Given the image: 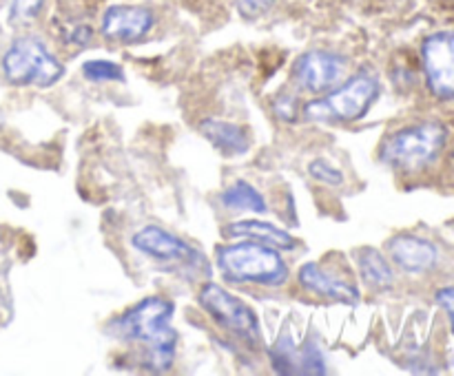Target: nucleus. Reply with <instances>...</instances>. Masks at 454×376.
I'll return each mask as SVG.
<instances>
[{
    "mask_svg": "<svg viewBox=\"0 0 454 376\" xmlns=\"http://www.w3.org/2000/svg\"><path fill=\"white\" fill-rule=\"evenodd\" d=\"M173 301L167 296H146L115 318L109 332L120 341L142 348V363L151 372H167L176 358L177 334L171 327Z\"/></svg>",
    "mask_w": 454,
    "mask_h": 376,
    "instance_id": "f257e3e1",
    "label": "nucleus"
},
{
    "mask_svg": "<svg viewBox=\"0 0 454 376\" xmlns=\"http://www.w3.org/2000/svg\"><path fill=\"white\" fill-rule=\"evenodd\" d=\"M217 268L226 281L238 286L279 288L288 281L291 270L278 248L244 239L217 250Z\"/></svg>",
    "mask_w": 454,
    "mask_h": 376,
    "instance_id": "f03ea898",
    "label": "nucleus"
},
{
    "mask_svg": "<svg viewBox=\"0 0 454 376\" xmlns=\"http://www.w3.org/2000/svg\"><path fill=\"white\" fill-rule=\"evenodd\" d=\"M448 128L437 119L408 124L390 133L380 149V159L399 173L424 171L446 149Z\"/></svg>",
    "mask_w": 454,
    "mask_h": 376,
    "instance_id": "7ed1b4c3",
    "label": "nucleus"
},
{
    "mask_svg": "<svg viewBox=\"0 0 454 376\" xmlns=\"http://www.w3.org/2000/svg\"><path fill=\"white\" fill-rule=\"evenodd\" d=\"M381 87L380 80L368 71H359V73L350 75L344 84L337 88L322 93V97L306 102L301 113L310 122H324V124H348L359 122L366 118L368 111L380 97Z\"/></svg>",
    "mask_w": 454,
    "mask_h": 376,
    "instance_id": "20e7f679",
    "label": "nucleus"
},
{
    "mask_svg": "<svg viewBox=\"0 0 454 376\" xmlns=\"http://www.w3.org/2000/svg\"><path fill=\"white\" fill-rule=\"evenodd\" d=\"M3 75L13 87H51L65 75L62 62L49 51L47 44L34 35L16 38L4 51Z\"/></svg>",
    "mask_w": 454,
    "mask_h": 376,
    "instance_id": "39448f33",
    "label": "nucleus"
},
{
    "mask_svg": "<svg viewBox=\"0 0 454 376\" xmlns=\"http://www.w3.org/2000/svg\"><path fill=\"white\" fill-rule=\"evenodd\" d=\"M200 303L207 310L208 317L222 327V330L231 332L238 336L239 341L248 345V348H260L262 343V330L257 314L253 312L251 305L244 303L229 290H224L217 283H207L200 292Z\"/></svg>",
    "mask_w": 454,
    "mask_h": 376,
    "instance_id": "423d86ee",
    "label": "nucleus"
},
{
    "mask_svg": "<svg viewBox=\"0 0 454 376\" xmlns=\"http://www.w3.org/2000/svg\"><path fill=\"white\" fill-rule=\"evenodd\" d=\"M426 84L439 100H454V29L430 34L421 44Z\"/></svg>",
    "mask_w": 454,
    "mask_h": 376,
    "instance_id": "0eeeda50",
    "label": "nucleus"
},
{
    "mask_svg": "<svg viewBox=\"0 0 454 376\" xmlns=\"http://www.w3.org/2000/svg\"><path fill=\"white\" fill-rule=\"evenodd\" d=\"M346 66H348V58L341 53L328 51V49H310L297 58L293 75L297 80V87L315 93V96H322L337 87Z\"/></svg>",
    "mask_w": 454,
    "mask_h": 376,
    "instance_id": "6e6552de",
    "label": "nucleus"
},
{
    "mask_svg": "<svg viewBox=\"0 0 454 376\" xmlns=\"http://www.w3.org/2000/svg\"><path fill=\"white\" fill-rule=\"evenodd\" d=\"M133 248L142 255L151 257L160 264H180V265H202V255L193 250V246L177 234L160 228V226H145L131 237Z\"/></svg>",
    "mask_w": 454,
    "mask_h": 376,
    "instance_id": "1a4fd4ad",
    "label": "nucleus"
},
{
    "mask_svg": "<svg viewBox=\"0 0 454 376\" xmlns=\"http://www.w3.org/2000/svg\"><path fill=\"white\" fill-rule=\"evenodd\" d=\"M155 25L151 9L137 4H114L102 16V35L114 42H137Z\"/></svg>",
    "mask_w": 454,
    "mask_h": 376,
    "instance_id": "9d476101",
    "label": "nucleus"
},
{
    "mask_svg": "<svg viewBox=\"0 0 454 376\" xmlns=\"http://www.w3.org/2000/svg\"><path fill=\"white\" fill-rule=\"evenodd\" d=\"M297 281L304 288L306 292L315 296H322V299L335 301V303L344 305H357L359 303V290L355 283L346 281L344 277H340L337 272H333L331 268L322 264H304L297 272Z\"/></svg>",
    "mask_w": 454,
    "mask_h": 376,
    "instance_id": "9b49d317",
    "label": "nucleus"
},
{
    "mask_svg": "<svg viewBox=\"0 0 454 376\" xmlns=\"http://www.w3.org/2000/svg\"><path fill=\"white\" fill-rule=\"evenodd\" d=\"M390 261L408 274H424L437 265L439 250L433 242L417 234H397L386 246Z\"/></svg>",
    "mask_w": 454,
    "mask_h": 376,
    "instance_id": "f8f14e48",
    "label": "nucleus"
},
{
    "mask_svg": "<svg viewBox=\"0 0 454 376\" xmlns=\"http://www.w3.org/2000/svg\"><path fill=\"white\" fill-rule=\"evenodd\" d=\"M200 131L222 155H229V157H238L251 149V137L247 128L229 119L208 118L200 124Z\"/></svg>",
    "mask_w": 454,
    "mask_h": 376,
    "instance_id": "ddd939ff",
    "label": "nucleus"
},
{
    "mask_svg": "<svg viewBox=\"0 0 454 376\" xmlns=\"http://www.w3.org/2000/svg\"><path fill=\"white\" fill-rule=\"evenodd\" d=\"M224 233L229 237L253 239V242L269 243V246L278 248V250H295L297 248V239L291 233H286L284 228H278L275 224H269V221L239 219L226 226Z\"/></svg>",
    "mask_w": 454,
    "mask_h": 376,
    "instance_id": "4468645a",
    "label": "nucleus"
},
{
    "mask_svg": "<svg viewBox=\"0 0 454 376\" xmlns=\"http://www.w3.org/2000/svg\"><path fill=\"white\" fill-rule=\"evenodd\" d=\"M355 259H357V270L362 281L366 283L371 290L375 292H386L393 290L395 286V270L390 265V261L381 255L377 248H359L355 252Z\"/></svg>",
    "mask_w": 454,
    "mask_h": 376,
    "instance_id": "2eb2a0df",
    "label": "nucleus"
},
{
    "mask_svg": "<svg viewBox=\"0 0 454 376\" xmlns=\"http://www.w3.org/2000/svg\"><path fill=\"white\" fill-rule=\"evenodd\" d=\"M222 203H224V208H229V211H244V212H253V215H262V212H266V199L264 195L260 193V190L255 188V186H251L248 181H235V184H231L229 188L222 193Z\"/></svg>",
    "mask_w": 454,
    "mask_h": 376,
    "instance_id": "dca6fc26",
    "label": "nucleus"
},
{
    "mask_svg": "<svg viewBox=\"0 0 454 376\" xmlns=\"http://www.w3.org/2000/svg\"><path fill=\"white\" fill-rule=\"evenodd\" d=\"M82 75L89 82H122L124 71L122 66L111 60H89L82 65Z\"/></svg>",
    "mask_w": 454,
    "mask_h": 376,
    "instance_id": "f3484780",
    "label": "nucleus"
},
{
    "mask_svg": "<svg viewBox=\"0 0 454 376\" xmlns=\"http://www.w3.org/2000/svg\"><path fill=\"white\" fill-rule=\"evenodd\" d=\"M9 4V20L16 25L34 20L44 7V0H7Z\"/></svg>",
    "mask_w": 454,
    "mask_h": 376,
    "instance_id": "a211bd4d",
    "label": "nucleus"
},
{
    "mask_svg": "<svg viewBox=\"0 0 454 376\" xmlns=\"http://www.w3.org/2000/svg\"><path fill=\"white\" fill-rule=\"evenodd\" d=\"M309 173L315 181L326 186H341L344 184V173L340 171L337 166H333L331 162L326 159H313L309 164Z\"/></svg>",
    "mask_w": 454,
    "mask_h": 376,
    "instance_id": "6ab92c4d",
    "label": "nucleus"
},
{
    "mask_svg": "<svg viewBox=\"0 0 454 376\" xmlns=\"http://www.w3.org/2000/svg\"><path fill=\"white\" fill-rule=\"evenodd\" d=\"M273 111L284 122H295L300 118V97L291 91L278 93L273 100Z\"/></svg>",
    "mask_w": 454,
    "mask_h": 376,
    "instance_id": "aec40b11",
    "label": "nucleus"
},
{
    "mask_svg": "<svg viewBox=\"0 0 454 376\" xmlns=\"http://www.w3.org/2000/svg\"><path fill=\"white\" fill-rule=\"evenodd\" d=\"M275 4V0H238V7L242 12V16L255 18L262 16L264 12H269Z\"/></svg>",
    "mask_w": 454,
    "mask_h": 376,
    "instance_id": "412c9836",
    "label": "nucleus"
},
{
    "mask_svg": "<svg viewBox=\"0 0 454 376\" xmlns=\"http://www.w3.org/2000/svg\"><path fill=\"white\" fill-rule=\"evenodd\" d=\"M437 303L442 305V308L448 312V317H450V326L454 332V286L442 288V290L437 292Z\"/></svg>",
    "mask_w": 454,
    "mask_h": 376,
    "instance_id": "4be33fe9",
    "label": "nucleus"
},
{
    "mask_svg": "<svg viewBox=\"0 0 454 376\" xmlns=\"http://www.w3.org/2000/svg\"><path fill=\"white\" fill-rule=\"evenodd\" d=\"M3 124H4V113L0 111V128H3Z\"/></svg>",
    "mask_w": 454,
    "mask_h": 376,
    "instance_id": "5701e85b",
    "label": "nucleus"
}]
</instances>
